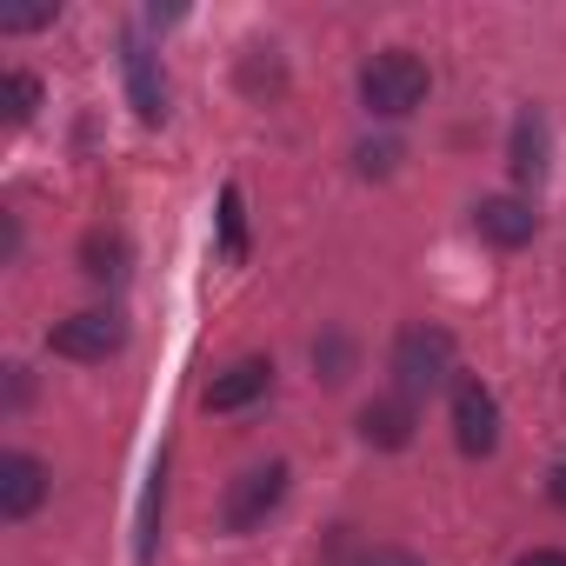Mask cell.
I'll return each instance as SVG.
<instances>
[{"instance_id": "ba28073f", "label": "cell", "mask_w": 566, "mask_h": 566, "mask_svg": "<svg viewBox=\"0 0 566 566\" xmlns=\"http://www.w3.org/2000/svg\"><path fill=\"white\" fill-rule=\"evenodd\" d=\"M273 387V360H260V354H247V360H233L227 374H213L207 380V413H240V407H253L260 394Z\"/></svg>"}, {"instance_id": "9a60e30c", "label": "cell", "mask_w": 566, "mask_h": 566, "mask_svg": "<svg viewBox=\"0 0 566 566\" xmlns=\"http://www.w3.org/2000/svg\"><path fill=\"white\" fill-rule=\"evenodd\" d=\"M154 526H160V467H154V486H147V500H140V559H154Z\"/></svg>"}, {"instance_id": "4fadbf2b", "label": "cell", "mask_w": 566, "mask_h": 566, "mask_svg": "<svg viewBox=\"0 0 566 566\" xmlns=\"http://www.w3.org/2000/svg\"><path fill=\"white\" fill-rule=\"evenodd\" d=\"M0 107H8V127H28V120H34V107H41V81L14 67L8 81H0Z\"/></svg>"}, {"instance_id": "8992f818", "label": "cell", "mask_w": 566, "mask_h": 566, "mask_svg": "<svg viewBox=\"0 0 566 566\" xmlns=\"http://www.w3.org/2000/svg\"><path fill=\"white\" fill-rule=\"evenodd\" d=\"M120 67H127V101H134V114H140L147 127H160V120H167V81H160L154 48H147L140 34L120 41Z\"/></svg>"}, {"instance_id": "d6986e66", "label": "cell", "mask_w": 566, "mask_h": 566, "mask_svg": "<svg viewBox=\"0 0 566 566\" xmlns=\"http://www.w3.org/2000/svg\"><path fill=\"white\" fill-rule=\"evenodd\" d=\"M513 566H566V553H559V546H533V553H520Z\"/></svg>"}, {"instance_id": "ffe728a7", "label": "cell", "mask_w": 566, "mask_h": 566, "mask_svg": "<svg viewBox=\"0 0 566 566\" xmlns=\"http://www.w3.org/2000/svg\"><path fill=\"white\" fill-rule=\"evenodd\" d=\"M546 500H553V506H566V467H553V480H546Z\"/></svg>"}, {"instance_id": "6da1fadb", "label": "cell", "mask_w": 566, "mask_h": 566, "mask_svg": "<svg viewBox=\"0 0 566 566\" xmlns=\"http://www.w3.org/2000/svg\"><path fill=\"white\" fill-rule=\"evenodd\" d=\"M360 101H367V114H380V120H407V114L427 101V61L407 54V48L374 54V61L360 67Z\"/></svg>"}, {"instance_id": "8fae6325", "label": "cell", "mask_w": 566, "mask_h": 566, "mask_svg": "<svg viewBox=\"0 0 566 566\" xmlns=\"http://www.w3.org/2000/svg\"><path fill=\"white\" fill-rule=\"evenodd\" d=\"M539 174H546V120H539V107H526L513 120V180L533 187Z\"/></svg>"}, {"instance_id": "5bb4252c", "label": "cell", "mask_w": 566, "mask_h": 566, "mask_svg": "<svg viewBox=\"0 0 566 566\" xmlns=\"http://www.w3.org/2000/svg\"><path fill=\"white\" fill-rule=\"evenodd\" d=\"M220 253H227V260H240V253H247V227H240V187H227V193H220Z\"/></svg>"}, {"instance_id": "2e32d148", "label": "cell", "mask_w": 566, "mask_h": 566, "mask_svg": "<svg viewBox=\"0 0 566 566\" xmlns=\"http://www.w3.org/2000/svg\"><path fill=\"white\" fill-rule=\"evenodd\" d=\"M394 160H400V147H394V140H380V147H360V174H394Z\"/></svg>"}, {"instance_id": "9c48e42d", "label": "cell", "mask_w": 566, "mask_h": 566, "mask_svg": "<svg viewBox=\"0 0 566 566\" xmlns=\"http://www.w3.org/2000/svg\"><path fill=\"white\" fill-rule=\"evenodd\" d=\"M473 227H480L493 247H526V240L539 233V213H533L526 200H513V193H486V200L473 207Z\"/></svg>"}, {"instance_id": "ac0fdd59", "label": "cell", "mask_w": 566, "mask_h": 566, "mask_svg": "<svg viewBox=\"0 0 566 566\" xmlns=\"http://www.w3.org/2000/svg\"><path fill=\"white\" fill-rule=\"evenodd\" d=\"M314 360L327 367V380H347L340 367H347V340H327V347H314Z\"/></svg>"}, {"instance_id": "7a4b0ae2", "label": "cell", "mask_w": 566, "mask_h": 566, "mask_svg": "<svg viewBox=\"0 0 566 566\" xmlns=\"http://www.w3.org/2000/svg\"><path fill=\"white\" fill-rule=\"evenodd\" d=\"M387 367H394V387H400L407 400H427V394H440L447 374H453V334H447V327H407V334L394 340Z\"/></svg>"}, {"instance_id": "30bf717a", "label": "cell", "mask_w": 566, "mask_h": 566, "mask_svg": "<svg viewBox=\"0 0 566 566\" xmlns=\"http://www.w3.org/2000/svg\"><path fill=\"white\" fill-rule=\"evenodd\" d=\"M360 440H367V447H387V453H400V447L413 440V400H407V394L367 400V407H360Z\"/></svg>"}, {"instance_id": "7c38bea8", "label": "cell", "mask_w": 566, "mask_h": 566, "mask_svg": "<svg viewBox=\"0 0 566 566\" xmlns=\"http://www.w3.org/2000/svg\"><path fill=\"white\" fill-rule=\"evenodd\" d=\"M81 266H87V280H120V273H127V240L107 233V227H94V233L81 240Z\"/></svg>"}, {"instance_id": "277c9868", "label": "cell", "mask_w": 566, "mask_h": 566, "mask_svg": "<svg viewBox=\"0 0 566 566\" xmlns=\"http://www.w3.org/2000/svg\"><path fill=\"white\" fill-rule=\"evenodd\" d=\"M48 347H54L61 360H107V354H120V347H127V327H120V314L87 307V314L61 321V327L48 334Z\"/></svg>"}, {"instance_id": "5b68a950", "label": "cell", "mask_w": 566, "mask_h": 566, "mask_svg": "<svg viewBox=\"0 0 566 566\" xmlns=\"http://www.w3.org/2000/svg\"><path fill=\"white\" fill-rule=\"evenodd\" d=\"M453 440H460L467 460H486L500 447V400L480 380H460L453 387Z\"/></svg>"}, {"instance_id": "e0dca14e", "label": "cell", "mask_w": 566, "mask_h": 566, "mask_svg": "<svg viewBox=\"0 0 566 566\" xmlns=\"http://www.w3.org/2000/svg\"><path fill=\"white\" fill-rule=\"evenodd\" d=\"M354 566H427V559H413V553H400V546H374V553H360Z\"/></svg>"}, {"instance_id": "3957f363", "label": "cell", "mask_w": 566, "mask_h": 566, "mask_svg": "<svg viewBox=\"0 0 566 566\" xmlns=\"http://www.w3.org/2000/svg\"><path fill=\"white\" fill-rule=\"evenodd\" d=\"M280 500H287V467L280 460H266V467H247L233 486H227V500H220V520H227V533H253Z\"/></svg>"}, {"instance_id": "52a82bcc", "label": "cell", "mask_w": 566, "mask_h": 566, "mask_svg": "<svg viewBox=\"0 0 566 566\" xmlns=\"http://www.w3.org/2000/svg\"><path fill=\"white\" fill-rule=\"evenodd\" d=\"M48 486H54V473L34 453H0V520H28L48 500Z\"/></svg>"}]
</instances>
